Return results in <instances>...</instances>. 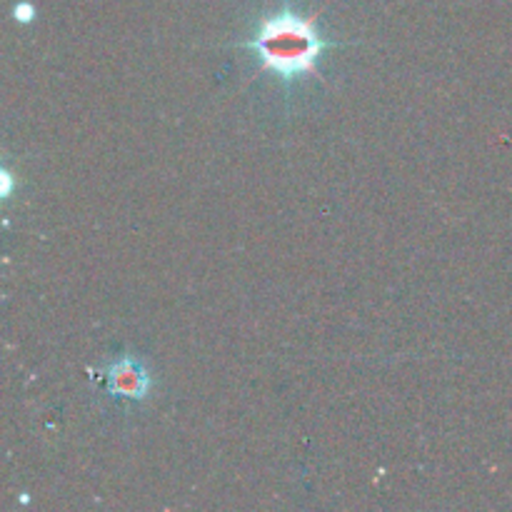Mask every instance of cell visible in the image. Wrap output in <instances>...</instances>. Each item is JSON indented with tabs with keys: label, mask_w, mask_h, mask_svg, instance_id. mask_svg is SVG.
I'll use <instances>...</instances> for the list:
<instances>
[{
	"label": "cell",
	"mask_w": 512,
	"mask_h": 512,
	"mask_svg": "<svg viewBox=\"0 0 512 512\" xmlns=\"http://www.w3.org/2000/svg\"><path fill=\"white\" fill-rule=\"evenodd\" d=\"M105 378H108V393L115 395V398L145 400L150 388H153L150 373L145 370V365L140 363L138 358H133V355L113 360V363L105 368Z\"/></svg>",
	"instance_id": "cell-2"
},
{
	"label": "cell",
	"mask_w": 512,
	"mask_h": 512,
	"mask_svg": "<svg viewBox=\"0 0 512 512\" xmlns=\"http://www.w3.org/2000/svg\"><path fill=\"white\" fill-rule=\"evenodd\" d=\"M335 40L323 38L318 15H300L290 5L265 15L240 48L248 50L265 73L280 83H295L303 78H318V63L325 50L335 48Z\"/></svg>",
	"instance_id": "cell-1"
}]
</instances>
